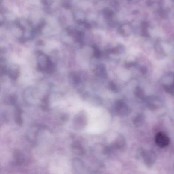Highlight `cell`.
Masks as SVG:
<instances>
[{"label": "cell", "instance_id": "7a4b0ae2", "mask_svg": "<svg viewBox=\"0 0 174 174\" xmlns=\"http://www.w3.org/2000/svg\"><path fill=\"white\" fill-rule=\"evenodd\" d=\"M87 118L86 114L83 111H81L77 114L73 119L72 125L76 129L81 130L86 126Z\"/></svg>", "mask_w": 174, "mask_h": 174}, {"label": "cell", "instance_id": "3957f363", "mask_svg": "<svg viewBox=\"0 0 174 174\" xmlns=\"http://www.w3.org/2000/svg\"><path fill=\"white\" fill-rule=\"evenodd\" d=\"M155 143L160 148H164L170 143L169 137L163 132H159L156 135L155 137Z\"/></svg>", "mask_w": 174, "mask_h": 174}, {"label": "cell", "instance_id": "6da1fadb", "mask_svg": "<svg viewBox=\"0 0 174 174\" xmlns=\"http://www.w3.org/2000/svg\"><path fill=\"white\" fill-rule=\"evenodd\" d=\"M38 67L40 71L48 73H52L54 69V66L52 61L50 60L49 57L46 56H41V57L39 59Z\"/></svg>", "mask_w": 174, "mask_h": 174}, {"label": "cell", "instance_id": "9c48e42d", "mask_svg": "<svg viewBox=\"0 0 174 174\" xmlns=\"http://www.w3.org/2000/svg\"><path fill=\"white\" fill-rule=\"evenodd\" d=\"M22 115V109L19 108V107H17L16 108V112H15V121L17 125L19 126H22L23 123Z\"/></svg>", "mask_w": 174, "mask_h": 174}, {"label": "cell", "instance_id": "8fae6325", "mask_svg": "<svg viewBox=\"0 0 174 174\" xmlns=\"http://www.w3.org/2000/svg\"><path fill=\"white\" fill-rule=\"evenodd\" d=\"M40 108L43 111H48L49 110V97L48 96H46L44 98L42 99L40 101Z\"/></svg>", "mask_w": 174, "mask_h": 174}, {"label": "cell", "instance_id": "52a82bcc", "mask_svg": "<svg viewBox=\"0 0 174 174\" xmlns=\"http://www.w3.org/2000/svg\"><path fill=\"white\" fill-rule=\"evenodd\" d=\"M34 90L33 88H27L24 93V100H25V101L28 102V103H30L31 101H33L34 100L35 96L34 95Z\"/></svg>", "mask_w": 174, "mask_h": 174}, {"label": "cell", "instance_id": "ba28073f", "mask_svg": "<svg viewBox=\"0 0 174 174\" xmlns=\"http://www.w3.org/2000/svg\"><path fill=\"white\" fill-rule=\"evenodd\" d=\"M13 157L16 164H17V166L22 165L24 161V156L19 150H16L14 151Z\"/></svg>", "mask_w": 174, "mask_h": 174}, {"label": "cell", "instance_id": "5b68a950", "mask_svg": "<svg viewBox=\"0 0 174 174\" xmlns=\"http://www.w3.org/2000/svg\"><path fill=\"white\" fill-rule=\"evenodd\" d=\"M7 74L11 79H17L20 75V69L19 66L13 65L11 66L8 69H7Z\"/></svg>", "mask_w": 174, "mask_h": 174}, {"label": "cell", "instance_id": "277c9868", "mask_svg": "<svg viewBox=\"0 0 174 174\" xmlns=\"http://www.w3.org/2000/svg\"><path fill=\"white\" fill-rule=\"evenodd\" d=\"M72 166L73 170L78 174L83 173L84 171V164L83 161L79 159L75 158L72 160Z\"/></svg>", "mask_w": 174, "mask_h": 174}, {"label": "cell", "instance_id": "8992f818", "mask_svg": "<svg viewBox=\"0 0 174 174\" xmlns=\"http://www.w3.org/2000/svg\"><path fill=\"white\" fill-rule=\"evenodd\" d=\"M72 152L76 155L80 156H83L85 155V152L82 145L79 142H74L71 146Z\"/></svg>", "mask_w": 174, "mask_h": 174}, {"label": "cell", "instance_id": "7c38bea8", "mask_svg": "<svg viewBox=\"0 0 174 174\" xmlns=\"http://www.w3.org/2000/svg\"><path fill=\"white\" fill-rule=\"evenodd\" d=\"M69 80L72 84H78L80 81V78L78 76V75L75 73H72L69 76Z\"/></svg>", "mask_w": 174, "mask_h": 174}, {"label": "cell", "instance_id": "30bf717a", "mask_svg": "<svg viewBox=\"0 0 174 174\" xmlns=\"http://www.w3.org/2000/svg\"><path fill=\"white\" fill-rule=\"evenodd\" d=\"M95 74L98 77L104 78L106 76V72L105 67L103 66H99L95 70Z\"/></svg>", "mask_w": 174, "mask_h": 174}]
</instances>
